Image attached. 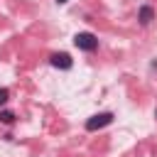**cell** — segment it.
<instances>
[{
  "label": "cell",
  "instance_id": "6",
  "mask_svg": "<svg viewBox=\"0 0 157 157\" xmlns=\"http://www.w3.org/2000/svg\"><path fill=\"white\" fill-rule=\"evenodd\" d=\"M7 101H10V91L7 88H0V105H5Z\"/></svg>",
  "mask_w": 157,
  "mask_h": 157
},
{
  "label": "cell",
  "instance_id": "7",
  "mask_svg": "<svg viewBox=\"0 0 157 157\" xmlns=\"http://www.w3.org/2000/svg\"><path fill=\"white\" fill-rule=\"evenodd\" d=\"M56 2H59V5H64V2H69V0H56Z\"/></svg>",
  "mask_w": 157,
  "mask_h": 157
},
{
  "label": "cell",
  "instance_id": "4",
  "mask_svg": "<svg viewBox=\"0 0 157 157\" xmlns=\"http://www.w3.org/2000/svg\"><path fill=\"white\" fill-rule=\"evenodd\" d=\"M137 20H140V25H142V27H147V25L155 20V10H152L150 5H142V7H140V12H137Z\"/></svg>",
  "mask_w": 157,
  "mask_h": 157
},
{
  "label": "cell",
  "instance_id": "5",
  "mask_svg": "<svg viewBox=\"0 0 157 157\" xmlns=\"http://www.w3.org/2000/svg\"><path fill=\"white\" fill-rule=\"evenodd\" d=\"M0 120H2L5 125H12V123H15V113H12V110H0Z\"/></svg>",
  "mask_w": 157,
  "mask_h": 157
},
{
  "label": "cell",
  "instance_id": "1",
  "mask_svg": "<svg viewBox=\"0 0 157 157\" xmlns=\"http://www.w3.org/2000/svg\"><path fill=\"white\" fill-rule=\"evenodd\" d=\"M74 44H76V49H81V52H93V49L98 47V37H96L93 32H78V34L74 37Z\"/></svg>",
  "mask_w": 157,
  "mask_h": 157
},
{
  "label": "cell",
  "instance_id": "2",
  "mask_svg": "<svg viewBox=\"0 0 157 157\" xmlns=\"http://www.w3.org/2000/svg\"><path fill=\"white\" fill-rule=\"evenodd\" d=\"M110 123H113V113H96V115H91L86 120V130L88 132H96V130H101V128H105Z\"/></svg>",
  "mask_w": 157,
  "mask_h": 157
},
{
  "label": "cell",
  "instance_id": "3",
  "mask_svg": "<svg viewBox=\"0 0 157 157\" xmlns=\"http://www.w3.org/2000/svg\"><path fill=\"white\" fill-rule=\"evenodd\" d=\"M49 64H52L54 69H64V71H66V69L74 66V59H71L69 54L61 52V54H52V56H49Z\"/></svg>",
  "mask_w": 157,
  "mask_h": 157
}]
</instances>
